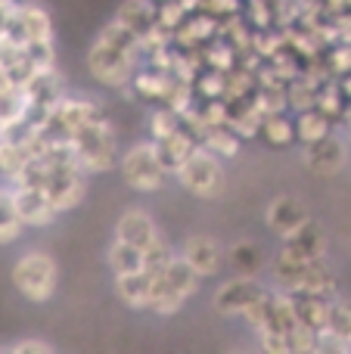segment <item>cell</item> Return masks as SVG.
Instances as JSON below:
<instances>
[{
    "label": "cell",
    "mask_w": 351,
    "mask_h": 354,
    "mask_svg": "<svg viewBox=\"0 0 351 354\" xmlns=\"http://www.w3.org/2000/svg\"><path fill=\"white\" fill-rule=\"evenodd\" d=\"M68 143L75 149V159H78V168L84 174H99L109 171V168L118 165V137L112 131V124L106 122L103 115H97L93 122H87L84 128L72 131L68 134Z\"/></svg>",
    "instance_id": "obj_1"
},
{
    "label": "cell",
    "mask_w": 351,
    "mask_h": 354,
    "mask_svg": "<svg viewBox=\"0 0 351 354\" xmlns=\"http://www.w3.org/2000/svg\"><path fill=\"white\" fill-rule=\"evenodd\" d=\"M56 280H59V268H56L53 255L41 249L22 252L12 264V286L19 289V295L35 305H44V301L53 299L56 292Z\"/></svg>",
    "instance_id": "obj_2"
},
{
    "label": "cell",
    "mask_w": 351,
    "mask_h": 354,
    "mask_svg": "<svg viewBox=\"0 0 351 354\" xmlns=\"http://www.w3.org/2000/svg\"><path fill=\"white\" fill-rule=\"evenodd\" d=\"M87 68L99 84L112 87V91H124L137 72V50H124L118 44L97 37L87 50Z\"/></svg>",
    "instance_id": "obj_3"
},
{
    "label": "cell",
    "mask_w": 351,
    "mask_h": 354,
    "mask_svg": "<svg viewBox=\"0 0 351 354\" xmlns=\"http://www.w3.org/2000/svg\"><path fill=\"white\" fill-rule=\"evenodd\" d=\"M221 162L224 159H218L215 153H209L205 147L196 143V149L178 165L174 177H178V183L187 189V193L199 196V199H215V196H221V189H224V165Z\"/></svg>",
    "instance_id": "obj_4"
},
{
    "label": "cell",
    "mask_w": 351,
    "mask_h": 354,
    "mask_svg": "<svg viewBox=\"0 0 351 354\" xmlns=\"http://www.w3.org/2000/svg\"><path fill=\"white\" fill-rule=\"evenodd\" d=\"M118 168H122L124 183L131 189H137V193H159L165 187V180L171 177L159 162V156H155L153 140L134 143L124 156H118Z\"/></svg>",
    "instance_id": "obj_5"
},
{
    "label": "cell",
    "mask_w": 351,
    "mask_h": 354,
    "mask_svg": "<svg viewBox=\"0 0 351 354\" xmlns=\"http://www.w3.org/2000/svg\"><path fill=\"white\" fill-rule=\"evenodd\" d=\"M265 295H267V289L261 286L252 274H236L234 280H224L221 286L215 289L211 305H215V311L224 314V317H243V314H246L255 301L265 299Z\"/></svg>",
    "instance_id": "obj_6"
},
{
    "label": "cell",
    "mask_w": 351,
    "mask_h": 354,
    "mask_svg": "<svg viewBox=\"0 0 351 354\" xmlns=\"http://www.w3.org/2000/svg\"><path fill=\"white\" fill-rule=\"evenodd\" d=\"M115 239H122V243L146 252V249H153V245L159 243L162 233H159L155 218L146 212V208H124L122 218L115 221Z\"/></svg>",
    "instance_id": "obj_7"
},
{
    "label": "cell",
    "mask_w": 351,
    "mask_h": 354,
    "mask_svg": "<svg viewBox=\"0 0 351 354\" xmlns=\"http://www.w3.org/2000/svg\"><path fill=\"white\" fill-rule=\"evenodd\" d=\"M12 202H16V212L22 218L25 227H50L56 221V208L47 199L41 187H28V183H12Z\"/></svg>",
    "instance_id": "obj_8"
},
{
    "label": "cell",
    "mask_w": 351,
    "mask_h": 354,
    "mask_svg": "<svg viewBox=\"0 0 351 354\" xmlns=\"http://www.w3.org/2000/svg\"><path fill=\"white\" fill-rule=\"evenodd\" d=\"M311 221L308 208L302 205V202H296L292 196H277V199L267 202L265 208V224L271 233H277L280 239L292 236L296 230H302L305 224Z\"/></svg>",
    "instance_id": "obj_9"
},
{
    "label": "cell",
    "mask_w": 351,
    "mask_h": 354,
    "mask_svg": "<svg viewBox=\"0 0 351 354\" xmlns=\"http://www.w3.org/2000/svg\"><path fill=\"white\" fill-rule=\"evenodd\" d=\"M280 255L292 258V261H317V258H327V233L308 221L302 230H296L292 236L283 239V249Z\"/></svg>",
    "instance_id": "obj_10"
},
{
    "label": "cell",
    "mask_w": 351,
    "mask_h": 354,
    "mask_svg": "<svg viewBox=\"0 0 351 354\" xmlns=\"http://www.w3.org/2000/svg\"><path fill=\"white\" fill-rule=\"evenodd\" d=\"M348 162V149L342 140H336L333 134H327L323 140L308 143L305 147V165L314 174H339Z\"/></svg>",
    "instance_id": "obj_11"
},
{
    "label": "cell",
    "mask_w": 351,
    "mask_h": 354,
    "mask_svg": "<svg viewBox=\"0 0 351 354\" xmlns=\"http://www.w3.org/2000/svg\"><path fill=\"white\" fill-rule=\"evenodd\" d=\"M180 258H184L187 264H190L193 270H196L199 280H205V277H215L218 270H221V245L215 243L211 236H190L184 243V249H180Z\"/></svg>",
    "instance_id": "obj_12"
},
{
    "label": "cell",
    "mask_w": 351,
    "mask_h": 354,
    "mask_svg": "<svg viewBox=\"0 0 351 354\" xmlns=\"http://www.w3.org/2000/svg\"><path fill=\"white\" fill-rule=\"evenodd\" d=\"M97 115H99L97 103H91V100H84V97H66V93H62L59 103H56L53 112H50V122L68 137L72 131L84 128V124L93 122Z\"/></svg>",
    "instance_id": "obj_13"
},
{
    "label": "cell",
    "mask_w": 351,
    "mask_h": 354,
    "mask_svg": "<svg viewBox=\"0 0 351 354\" xmlns=\"http://www.w3.org/2000/svg\"><path fill=\"white\" fill-rule=\"evenodd\" d=\"M196 143L205 147L209 153H215L218 159H234L243 147V140L236 137V131L230 124H202L196 134Z\"/></svg>",
    "instance_id": "obj_14"
},
{
    "label": "cell",
    "mask_w": 351,
    "mask_h": 354,
    "mask_svg": "<svg viewBox=\"0 0 351 354\" xmlns=\"http://www.w3.org/2000/svg\"><path fill=\"white\" fill-rule=\"evenodd\" d=\"M118 299L131 308V311H149V295H153V277L146 270H137L128 277H115Z\"/></svg>",
    "instance_id": "obj_15"
},
{
    "label": "cell",
    "mask_w": 351,
    "mask_h": 354,
    "mask_svg": "<svg viewBox=\"0 0 351 354\" xmlns=\"http://www.w3.org/2000/svg\"><path fill=\"white\" fill-rule=\"evenodd\" d=\"M153 147H155V156H159V162L165 165V171L168 174H174L178 171V165L187 159V156L196 149V137L190 134V131H174L171 137H165V140H153Z\"/></svg>",
    "instance_id": "obj_16"
},
{
    "label": "cell",
    "mask_w": 351,
    "mask_h": 354,
    "mask_svg": "<svg viewBox=\"0 0 351 354\" xmlns=\"http://www.w3.org/2000/svg\"><path fill=\"white\" fill-rule=\"evenodd\" d=\"M115 19L128 31H134L137 41L155 25V0H122V6L115 10Z\"/></svg>",
    "instance_id": "obj_17"
},
{
    "label": "cell",
    "mask_w": 351,
    "mask_h": 354,
    "mask_svg": "<svg viewBox=\"0 0 351 354\" xmlns=\"http://www.w3.org/2000/svg\"><path fill=\"white\" fill-rule=\"evenodd\" d=\"M159 280H162V286L171 289V292H174V295H180L184 301L190 299V295H196V286H199L196 270H193L180 255H174L171 261L165 264V270L159 274Z\"/></svg>",
    "instance_id": "obj_18"
},
{
    "label": "cell",
    "mask_w": 351,
    "mask_h": 354,
    "mask_svg": "<svg viewBox=\"0 0 351 354\" xmlns=\"http://www.w3.org/2000/svg\"><path fill=\"white\" fill-rule=\"evenodd\" d=\"M351 336V305L345 301H330V314H327V326H323L321 333H317V339H321V345L333 342L336 348L345 351V342Z\"/></svg>",
    "instance_id": "obj_19"
},
{
    "label": "cell",
    "mask_w": 351,
    "mask_h": 354,
    "mask_svg": "<svg viewBox=\"0 0 351 354\" xmlns=\"http://www.w3.org/2000/svg\"><path fill=\"white\" fill-rule=\"evenodd\" d=\"M327 134H333V118L323 115L317 106L296 112V140L298 143H305V147H308V143L323 140Z\"/></svg>",
    "instance_id": "obj_20"
},
{
    "label": "cell",
    "mask_w": 351,
    "mask_h": 354,
    "mask_svg": "<svg viewBox=\"0 0 351 354\" xmlns=\"http://www.w3.org/2000/svg\"><path fill=\"white\" fill-rule=\"evenodd\" d=\"M28 109H31V100L22 84H12V87H6V91H0V131L25 122Z\"/></svg>",
    "instance_id": "obj_21"
},
{
    "label": "cell",
    "mask_w": 351,
    "mask_h": 354,
    "mask_svg": "<svg viewBox=\"0 0 351 354\" xmlns=\"http://www.w3.org/2000/svg\"><path fill=\"white\" fill-rule=\"evenodd\" d=\"M106 264H109V270L115 277L137 274V270H143V252L122 243V239H112L109 252H106Z\"/></svg>",
    "instance_id": "obj_22"
},
{
    "label": "cell",
    "mask_w": 351,
    "mask_h": 354,
    "mask_svg": "<svg viewBox=\"0 0 351 354\" xmlns=\"http://www.w3.org/2000/svg\"><path fill=\"white\" fill-rule=\"evenodd\" d=\"M261 137H265L271 147H292L296 143V122L286 118V112H274V115L261 118Z\"/></svg>",
    "instance_id": "obj_23"
},
{
    "label": "cell",
    "mask_w": 351,
    "mask_h": 354,
    "mask_svg": "<svg viewBox=\"0 0 351 354\" xmlns=\"http://www.w3.org/2000/svg\"><path fill=\"white\" fill-rule=\"evenodd\" d=\"M25 224L16 212V202H12V189H0V245L16 243L22 236Z\"/></svg>",
    "instance_id": "obj_24"
},
{
    "label": "cell",
    "mask_w": 351,
    "mask_h": 354,
    "mask_svg": "<svg viewBox=\"0 0 351 354\" xmlns=\"http://www.w3.org/2000/svg\"><path fill=\"white\" fill-rule=\"evenodd\" d=\"M317 91H321V84H314L308 75H298V78L286 81V109L292 112L311 109L317 103Z\"/></svg>",
    "instance_id": "obj_25"
},
{
    "label": "cell",
    "mask_w": 351,
    "mask_h": 354,
    "mask_svg": "<svg viewBox=\"0 0 351 354\" xmlns=\"http://www.w3.org/2000/svg\"><path fill=\"white\" fill-rule=\"evenodd\" d=\"M25 162H28V153H25L22 143H12V140L0 137V177H3L6 183H16Z\"/></svg>",
    "instance_id": "obj_26"
},
{
    "label": "cell",
    "mask_w": 351,
    "mask_h": 354,
    "mask_svg": "<svg viewBox=\"0 0 351 354\" xmlns=\"http://www.w3.org/2000/svg\"><path fill=\"white\" fill-rule=\"evenodd\" d=\"M215 44H209V47L202 50L205 56V66L209 68H218V72H230V68L236 66V59H240V53H236V47L230 41H221V37H211Z\"/></svg>",
    "instance_id": "obj_27"
},
{
    "label": "cell",
    "mask_w": 351,
    "mask_h": 354,
    "mask_svg": "<svg viewBox=\"0 0 351 354\" xmlns=\"http://www.w3.org/2000/svg\"><path fill=\"white\" fill-rule=\"evenodd\" d=\"M193 84V93H196V100H218L224 97V72H218V68H209V72H202L199 68L196 78L190 81Z\"/></svg>",
    "instance_id": "obj_28"
},
{
    "label": "cell",
    "mask_w": 351,
    "mask_h": 354,
    "mask_svg": "<svg viewBox=\"0 0 351 354\" xmlns=\"http://www.w3.org/2000/svg\"><path fill=\"white\" fill-rule=\"evenodd\" d=\"M230 261L236 264L240 274H255V270L265 264V255H261V249L255 243H236L234 249H230Z\"/></svg>",
    "instance_id": "obj_29"
},
{
    "label": "cell",
    "mask_w": 351,
    "mask_h": 354,
    "mask_svg": "<svg viewBox=\"0 0 351 354\" xmlns=\"http://www.w3.org/2000/svg\"><path fill=\"white\" fill-rule=\"evenodd\" d=\"M184 124H180V115L178 112H171L165 106V109H155L153 115H149V137L153 140H165V137H171L174 131H180Z\"/></svg>",
    "instance_id": "obj_30"
},
{
    "label": "cell",
    "mask_w": 351,
    "mask_h": 354,
    "mask_svg": "<svg viewBox=\"0 0 351 354\" xmlns=\"http://www.w3.org/2000/svg\"><path fill=\"white\" fill-rule=\"evenodd\" d=\"M345 103L348 100L342 97V91H339V84H323L321 91H317V109L323 112V115H330V118H342V109H345Z\"/></svg>",
    "instance_id": "obj_31"
},
{
    "label": "cell",
    "mask_w": 351,
    "mask_h": 354,
    "mask_svg": "<svg viewBox=\"0 0 351 354\" xmlns=\"http://www.w3.org/2000/svg\"><path fill=\"white\" fill-rule=\"evenodd\" d=\"M184 19H187V12L180 10V3L178 0H165V3H155V25H162L165 31H178L180 25H184Z\"/></svg>",
    "instance_id": "obj_32"
},
{
    "label": "cell",
    "mask_w": 351,
    "mask_h": 354,
    "mask_svg": "<svg viewBox=\"0 0 351 354\" xmlns=\"http://www.w3.org/2000/svg\"><path fill=\"white\" fill-rule=\"evenodd\" d=\"M227 118H230V106L224 97L205 100V106L199 109V122L202 124H227Z\"/></svg>",
    "instance_id": "obj_33"
},
{
    "label": "cell",
    "mask_w": 351,
    "mask_h": 354,
    "mask_svg": "<svg viewBox=\"0 0 351 354\" xmlns=\"http://www.w3.org/2000/svg\"><path fill=\"white\" fill-rule=\"evenodd\" d=\"M330 75H348L351 72V44H336L327 56Z\"/></svg>",
    "instance_id": "obj_34"
},
{
    "label": "cell",
    "mask_w": 351,
    "mask_h": 354,
    "mask_svg": "<svg viewBox=\"0 0 351 354\" xmlns=\"http://www.w3.org/2000/svg\"><path fill=\"white\" fill-rule=\"evenodd\" d=\"M6 351H12V354H53L56 348L50 342H41V339H25V342L10 345Z\"/></svg>",
    "instance_id": "obj_35"
},
{
    "label": "cell",
    "mask_w": 351,
    "mask_h": 354,
    "mask_svg": "<svg viewBox=\"0 0 351 354\" xmlns=\"http://www.w3.org/2000/svg\"><path fill=\"white\" fill-rule=\"evenodd\" d=\"M336 84H339L342 97H345V100H351V72H348V75H339V81H336Z\"/></svg>",
    "instance_id": "obj_36"
},
{
    "label": "cell",
    "mask_w": 351,
    "mask_h": 354,
    "mask_svg": "<svg viewBox=\"0 0 351 354\" xmlns=\"http://www.w3.org/2000/svg\"><path fill=\"white\" fill-rule=\"evenodd\" d=\"M342 122H345V128L351 131V100L345 103V109H342Z\"/></svg>",
    "instance_id": "obj_37"
},
{
    "label": "cell",
    "mask_w": 351,
    "mask_h": 354,
    "mask_svg": "<svg viewBox=\"0 0 351 354\" xmlns=\"http://www.w3.org/2000/svg\"><path fill=\"white\" fill-rule=\"evenodd\" d=\"M345 351H351V336H348V342H345Z\"/></svg>",
    "instance_id": "obj_38"
},
{
    "label": "cell",
    "mask_w": 351,
    "mask_h": 354,
    "mask_svg": "<svg viewBox=\"0 0 351 354\" xmlns=\"http://www.w3.org/2000/svg\"><path fill=\"white\" fill-rule=\"evenodd\" d=\"M155 3H165V0H155Z\"/></svg>",
    "instance_id": "obj_39"
}]
</instances>
